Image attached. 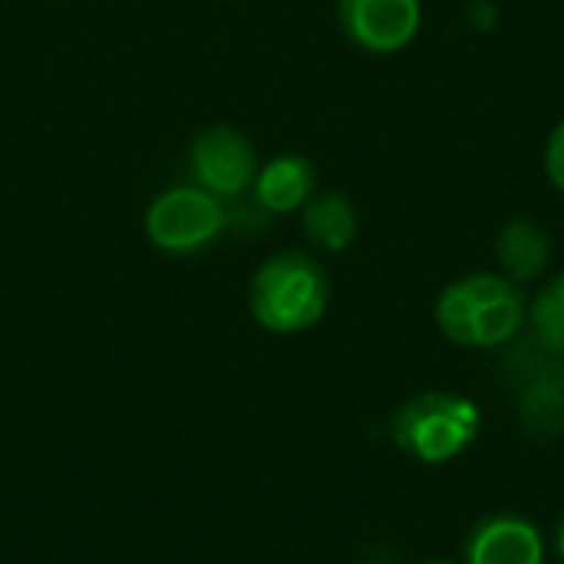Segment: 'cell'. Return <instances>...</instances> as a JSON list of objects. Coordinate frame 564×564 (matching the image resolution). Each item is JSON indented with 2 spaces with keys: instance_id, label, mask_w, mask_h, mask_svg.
Segmentation results:
<instances>
[{
  "instance_id": "11",
  "label": "cell",
  "mask_w": 564,
  "mask_h": 564,
  "mask_svg": "<svg viewBox=\"0 0 564 564\" xmlns=\"http://www.w3.org/2000/svg\"><path fill=\"white\" fill-rule=\"evenodd\" d=\"M301 228L307 241L327 254H340L357 241L360 215L350 195L344 192H314V198L301 208Z\"/></svg>"
},
{
  "instance_id": "16",
  "label": "cell",
  "mask_w": 564,
  "mask_h": 564,
  "mask_svg": "<svg viewBox=\"0 0 564 564\" xmlns=\"http://www.w3.org/2000/svg\"><path fill=\"white\" fill-rule=\"evenodd\" d=\"M426 564H456V562H443V558H440V562H426Z\"/></svg>"
},
{
  "instance_id": "5",
  "label": "cell",
  "mask_w": 564,
  "mask_h": 564,
  "mask_svg": "<svg viewBox=\"0 0 564 564\" xmlns=\"http://www.w3.org/2000/svg\"><path fill=\"white\" fill-rule=\"evenodd\" d=\"M344 36L373 56L403 53L423 26V0H337Z\"/></svg>"
},
{
  "instance_id": "12",
  "label": "cell",
  "mask_w": 564,
  "mask_h": 564,
  "mask_svg": "<svg viewBox=\"0 0 564 564\" xmlns=\"http://www.w3.org/2000/svg\"><path fill=\"white\" fill-rule=\"evenodd\" d=\"M529 327L542 350L564 360V271L545 281L529 301Z\"/></svg>"
},
{
  "instance_id": "8",
  "label": "cell",
  "mask_w": 564,
  "mask_h": 564,
  "mask_svg": "<svg viewBox=\"0 0 564 564\" xmlns=\"http://www.w3.org/2000/svg\"><path fill=\"white\" fill-rule=\"evenodd\" d=\"M466 564H545V539L522 516H489L466 542Z\"/></svg>"
},
{
  "instance_id": "6",
  "label": "cell",
  "mask_w": 564,
  "mask_h": 564,
  "mask_svg": "<svg viewBox=\"0 0 564 564\" xmlns=\"http://www.w3.org/2000/svg\"><path fill=\"white\" fill-rule=\"evenodd\" d=\"M258 152L245 132L235 126L202 129L192 142V175L195 185L212 192L215 198H235L254 185Z\"/></svg>"
},
{
  "instance_id": "7",
  "label": "cell",
  "mask_w": 564,
  "mask_h": 564,
  "mask_svg": "<svg viewBox=\"0 0 564 564\" xmlns=\"http://www.w3.org/2000/svg\"><path fill=\"white\" fill-rule=\"evenodd\" d=\"M555 360L558 357L542 350L516 373V383L522 387L519 416L535 440H555L564 430V367H555Z\"/></svg>"
},
{
  "instance_id": "10",
  "label": "cell",
  "mask_w": 564,
  "mask_h": 564,
  "mask_svg": "<svg viewBox=\"0 0 564 564\" xmlns=\"http://www.w3.org/2000/svg\"><path fill=\"white\" fill-rule=\"evenodd\" d=\"M496 261L499 274H506L519 288L535 284L552 264V238L535 218H509L496 235Z\"/></svg>"
},
{
  "instance_id": "14",
  "label": "cell",
  "mask_w": 564,
  "mask_h": 564,
  "mask_svg": "<svg viewBox=\"0 0 564 564\" xmlns=\"http://www.w3.org/2000/svg\"><path fill=\"white\" fill-rule=\"evenodd\" d=\"M555 549H558V558L564 562V516L562 522H558V529H555Z\"/></svg>"
},
{
  "instance_id": "4",
  "label": "cell",
  "mask_w": 564,
  "mask_h": 564,
  "mask_svg": "<svg viewBox=\"0 0 564 564\" xmlns=\"http://www.w3.org/2000/svg\"><path fill=\"white\" fill-rule=\"evenodd\" d=\"M228 225L221 198L202 185H172L145 212V238L165 254H192L212 245Z\"/></svg>"
},
{
  "instance_id": "9",
  "label": "cell",
  "mask_w": 564,
  "mask_h": 564,
  "mask_svg": "<svg viewBox=\"0 0 564 564\" xmlns=\"http://www.w3.org/2000/svg\"><path fill=\"white\" fill-rule=\"evenodd\" d=\"M317 192V169L301 152H281L268 159L254 175V198L271 215L301 212Z\"/></svg>"
},
{
  "instance_id": "1",
  "label": "cell",
  "mask_w": 564,
  "mask_h": 564,
  "mask_svg": "<svg viewBox=\"0 0 564 564\" xmlns=\"http://www.w3.org/2000/svg\"><path fill=\"white\" fill-rule=\"evenodd\" d=\"M433 317L446 340L469 350H492L522 334L529 324V297L499 271H476L440 291Z\"/></svg>"
},
{
  "instance_id": "13",
  "label": "cell",
  "mask_w": 564,
  "mask_h": 564,
  "mask_svg": "<svg viewBox=\"0 0 564 564\" xmlns=\"http://www.w3.org/2000/svg\"><path fill=\"white\" fill-rule=\"evenodd\" d=\"M542 169H545V178L549 185L564 195V119L555 122V129L549 132L545 139V149H542Z\"/></svg>"
},
{
  "instance_id": "15",
  "label": "cell",
  "mask_w": 564,
  "mask_h": 564,
  "mask_svg": "<svg viewBox=\"0 0 564 564\" xmlns=\"http://www.w3.org/2000/svg\"><path fill=\"white\" fill-rule=\"evenodd\" d=\"M373 564H397V562H390V558L383 555V558H377V562H373Z\"/></svg>"
},
{
  "instance_id": "2",
  "label": "cell",
  "mask_w": 564,
  "mask_h": 564,
  "mask_svg": "<svg viewBox=\"0 0 564 564\" xmlns=\"http://www.w3.org/2000/svg\"><path fill=\"white\" fill-rule=\"evenodd\" d=\"M251 314L271 334H301L321 324L330 301L327 271L304 251L271 254L251 278Z\"/></svg>"
},
{
  "instance_id": "3",
  "label": "cell",
  "mask_w": 564,
  "mask_h": 564,
  "mask_svg": "<svg viewBox=\"0 0 564 564\" xmlns=\"http://www.w3.org/2000/svg\"><path fill=\"white\" fill-rule=\"evenodd\" d=\"M482 426L479 406L463 393L430 390L406 400L393 416V443L416 463L443 466L463 456Z\"/></svg>"
}]
</instances>
